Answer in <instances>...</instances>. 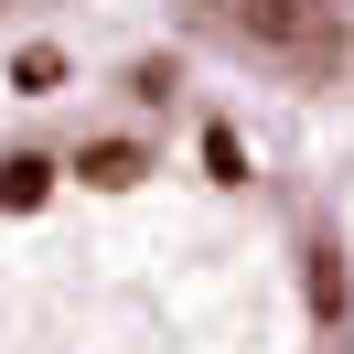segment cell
<instances>
[{
	"label": "cell",
	"instance_id": "6da1fadb",
	"mask_svg": "<svg viewBox=\"0 0 354 354\" xmlns=\"http://www.w3.org/2000/svg\"><path fill=\"white\" fill-rule=\"evenodd\" d=\"M11 86H22V97H54V86H65V54H54V44H32L22 65H11Z\"/></svg>",
	"mask_w": 354,
	"mask_h": 354
},
{
	"label": "cell",
	"instance_id": "7a4b0ae2",
	"mask_svg": "<svg viewBox=\"0 0 354 354\" xmlns=\"http://www.w3.org/2000/svg\"><path fill=\"white\" fill-rule=\"evenodd\" d=\"M75 172H86V183H140V151H129V140H108V151L86 140V161H75Z\"/></svg>",
	"mask_w": 354,
	"mask_h": 354
},
{
	"label": "cell",
	"instance_id": "3957f363",
	"mask_svg": "<svg viewBox=\"0 0 354 354\" xmlns=\"http://www.w3.org/2000/svg\"><path fill=\"white\" fill-rule=\"evenodd\" d=\"M44 172L54 161H0V204H44Z\"/></svg>",
	"mask_w": 354,
	"mask_h": 354
}]
</instances>
